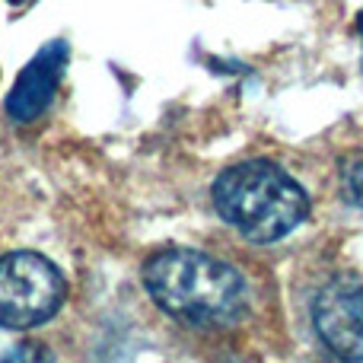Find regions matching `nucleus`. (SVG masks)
Segmentation results:
<instances>
[{
  "mask_svg": "<svg viewBox=\"0 0 363 363\" xmlns=\"http://www.w3.org/2000/svg\"><path fill=\"white\" fill-rule=\"evenodd\" d=\"M341 194L347 204L363 207V153L345 160V166H341Z\"/></svg>",
  "mask_w": 363,
  "mask_h": 363,
  "instance_id": "423d86ee",
  "label": "nucleus"
},
{
  "mask_svg": "<svg viewBox=\"0 0 363 363\" xmlns=\"http://www.w3.org/2000/svg\"><path fill=\"white\" fill-rule=\"evenodd\" d=\"M313 325L335 357L363 360V284L332 277L313 300Z\"/></svg>",
  "mask_w": 363,
  "mask_h": 363,
  "instance_id": "20e7f679",
  "label": "nucleus"
},
{
  "mask_svg": "<svg viewBox=\"0 0 363 363\" xmlns=\"http://www.w3.org/2000/svg\"><path fill=\"white\" fill-rule=\"evenodd\" d=\"M70 61V48L64 38H55L45 48L35 51L29 64L19 70L16 83H13L10 96H6L4 108L16 125H29V121L42 118V112L51 106L57 93V83L64 77V67Z\"/></svg>",
  "mask_w": 363,
  "mask_h": 363,
  "instance_id": "39448f33",
  "label": "nucleus"
},
{
  "mask_svg": "<svg viewBox=\"0 0 363 363\" xmlns=\"http://www.w3.org/2000/svg\"><path fill=\"white\" fill-rule=\"evenodd\" d=\"M10 4H23V0H10Z\"/></svg>",
  "mask_w": 363,
  "mask_h": 363,
  "instance_id": "6e6552de",
  "label": "nucleus"
},
{
  "mask_svg": "<svg viewBox=\"0 0 363 363\" xmlns=\"http://www.w3.org/2000/svg\"><path fill=\"white\" fill-rule=\"evenodd\" d=\"M67 300V281L55 262L38 252L0 258V328L26 332L55 319Z\"/></svg>",
  "mask_w": 363,
  "mask_h": 363,
  "instance_id": "7ed1b4c3",
  "label": "nucleus"
},
{
  "mask_svg": "<svg viewBox=\"0 0 363 363\" xmlns=\"http://www.w3.org/2000/svg\"><path fill=\"white\" fill-rule=\"evenodd\" d=\"M213 207L220 220L252 242H277L309 217L303 185L268 160H249L220 172Z\"/></svg>",
  "mask_w": 363,
  "mask_h": 363,
  "instance_id": "f03ea898",
  "label": "nucleus"
},
{
  "mask_svg": "<svg viewBox=\"0 0 363 363\" xmlns=\"http://www.w3.org/2000/svg\"><path fill=\"white\" fill-rule=\"evenodd\" d=\"M357 32H360V45H363V13H360V19H357Z\"/></svg>",
  "mask_w": 363,
  "mask_h": 363,
  "instance_id": "0eeeda50",
  "label": "nucleus"
},
{
  "mask_svg": "<svg viewBox=\"0 0 363 363\" xmlns=\"http://www.w3.org/2000/svg\"><path fill=\"white\" fill-rule=\"evenodd\" d=\"M150 300L191 328H230L249 306V287L233 264L198 249H163L147 258Z\"/></svg>",
  "mask_w": 363,
  "mask_h": 363,
  "instance_id": "f257e3e1",
  "label": "nucleus"
}]
</instances>
